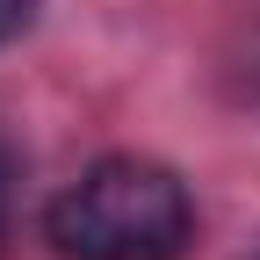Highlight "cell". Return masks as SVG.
Returning a JSON list of instances; mask_svg holds the SVG:
<instances>
[{"instance_id":"4","label":"cell","mask_w":260,"mask_h":260,"mask_svg":"<svg viewBox=\"0 0 260 260\" xmlns=\"http://www.w3.org/2000/svg\"><path fill=\"white\" fill-rule=\"evenodd\" d=\"M253 260H260V253H253Z\"/></svg>"},{"instance_id":"2","label":"cell","mask_w":260,"mask_h":260,"mask_svg":"<svg viewBox=\"0 0 260 260\" xmlns=\"http://www.w3.org/2000/svg\"><path fill=\"white\" fill-rule=\"evenodd\" d=\"M15 181H22V159H15L8 138H0V246H8V217H15Z\"/></svg>"},{"instance_id":"1","label":"cell","mask_w":260,"mask_h":260,"mask_svg":"<svg viewBox=\"0 0 260 260\" xmlns=\"http://www.w3.org/2000/svg\"><path fill=\"white\" fill-rule=\"evenodd\" d=\"M44 239L65 260H181L195 239V203L159 159H102L51 195Z\"/></svg>"},{"instance_id":"3","label":"cell","mask_w":260,"mask_h":260,"mask_svg":"<svg viewBox=\"0 0 260 260\" xmlns=\"http://www.w3.org/2000/svg\"><path fill=\"white\" fill-rule=\"evenodd\" d=\"M29 15H37V0H0V44H15L29 29Z\"/></svg>"}]
</instances>
